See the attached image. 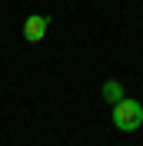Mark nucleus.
<instances>
[{
  "mask_svg": "<svg viewBox=\"0 0 143 146\" xmlns=\"http://www.w3.org/2000/svg\"><path fill=\"white\" fill-rule=\"evenodd\" d=\"M140 123H143V103L126 100V96L120 103H113V126L116 129L133 133V129H140Z\"/></svg>",
  "mask_w": 143,
  "mask_h": 146,
  "instance_id": "1",
  "label": "nucleus"
},
{
  "mask_svg": "<svg viewBox=\"0 0 143 146\" xmlns=\"http://www.w3.org/2000/svg\"><path fill=\"white\" fill-rule=\"evenodd\" d=\"M47 30H50V17L47 13H33V17L23 20V40L27 43H43Z\"/></svg>",
  "mask_w": 143,
  "mask_h": 146,
  "instance_id": "2",
  "label": "nucleus"
},
{
  "mask_svg": "<svg viewBox=\"0 0 143 146\" xmlns=\"http://www.w3.org/2000/svg\"><path fill=\"white\" fill-rule=\"evenodd\" d=\"M103 100L120 103V100H123V83H120V80H107V83H103Z\"/></svg>",
  "mask_w": 143,
  "mask_h": 146,
  "instance_id": "3",
  "label": "nucleus"
}]
</instances>
